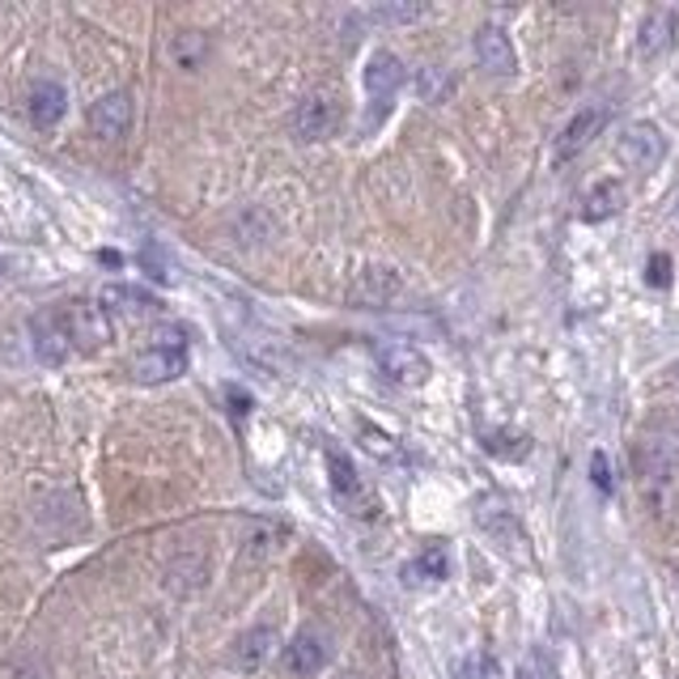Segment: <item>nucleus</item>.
Here are the masks:
<instances>
[{
  "label": "nucleus",
  "mask_w": 679,
  "mask_h": 679,
  "mask_svg": "<svg viewBox=\"0 0 679 679\" xmlns=\"http://www.w3.org/2000/svg\"><path fill=\"white\" fill-rule=\"evenodd\" d=\"M188 370V344H183V331H166L153 349L132 361V379L153 386V382H170Z\"/></svg>",
  "instance_id": "f257e3e1"
},
{
  "label": "nucleus",
  "mask_w": 679,
  "mask_h": 679,
  "mask_svg": "<svg viewBox=\"0 0 679 679\" xmlns=\"http://www.w3.org/2000/svg\"><path fill=\"white\" fill-rule=\"evenodd\" d=\"M60 315H64V327H68L73 349L94 353V349H103L110 340V323H107V310H103V306H94V301H64Z\"/></svg>",
  "instance_id": "f03ea898"
},
{
  "label": "nucleus",
  "mask_w": 679,
  "mask_h": 679,
  "mask_svg": "<svg viewBox=\"0 0 679 679\" xmlns=\"http://www.w3.org/2000/svg\"><path fill=\"white\" fill-rule=\"evenodd\" d=\"M340 124H344V110L331 94H306L294 107V132L301 140H327L340 132Z\"/></svg>",
  "instance_id": "7ed1b4c3"
},
{
  "label": "nucleus",
  "mask_w": 679,
  "mask_h": 679,
  "mask_svg": "<svg viewBox=\"0 0 679 679\" xmlns=\"http://www.w3.org/2000/svg\"><path fill=\"white\" fill-rule=\"evenodd\" d=\"M327 480H331L336 501H340L349 514H370V510H374V497H370V489L361 485L353 459H349L344 450H327Z\"/></svg>",
  "instance_id": "20e7f679"
},
{
  "label": "nucleus",
  "mask_w": 679,
  "mask_h": 679,
  "mask_svg": "<svg viewBox=\"0 0 679 679\" xmlns=\"http://www.w3.org/2000/svg\"><path fill=\"white\" fill-rule=\"evenodd\" d=\"M374 357H379V370L386 379L395 382V386H421V382H429V357L421 353V349H412V344H374Z\"/></svg>",
  "instance_id": "39448f33"
},
{
  "label": "nucleus",
  "mask_w": 679,
  "mask_h": 679,
  "mask_svg": "<svg viewBox=\"0 0 679 679\" xmlns=\"http://www.w3.org/2000/svg\"><path fill=\"white\" fill-rule=\"evenodd\" d=\"M407 73H404V60L395 52H374L370 55V64H365V94H370V103H374V110H386L391 103H395V94L404 89Z\"/></svg>",
  "instance_id": "423d86ee"
},
{
  "label": "nucleus",
  "mask_w": 679,
  "mask_h": 679,
  "mask_svg": "<svg viewBox=\"0 0 679 679\" xmlns=\"http://www.w3.org/2000/svg\"><path fill=\"white\" fill-rule=\"evenodd\" d=\"M616 158L633 166V170H654L667 158V140H662V132L654 124H628L620 140H616Z\"/></svg>",
  "instance_id": "0eeeda50"
},
{
  "label": "nucleus",
  "mask_w": 679,
  "mask_h": 679,
  "mask_svg": "<svg viewBox=\"0 0 679 679\" xmlns=\"http://www.w3.org/2000/svg\"><path fill=\"white\" fill-rule=\"evenodd\" d=\"M30 336H34L39 361H47V365H60V361H68V353H73V340H68V327H64L60 306L55 310H39L30 319Z\"/></svg>",
  "instance_id": "6e6552de"
},
{
  "label": "nucleus",
  "mask_w": 679,
  "mask_h": 679,
  "mask_svg": "<svg viewBox=\"0 0 679 679\" xmlns=\"http://www.w3.org/2000/svg\"><path fill=\"white\" fill-rule=\"evenodd\" d=\"M476 60H480V68L492 73V77H514L518 73L514 43H510V34H506L501 26L476 30Z\"/></svg>",
  "instance_id": "1a4fd4ad"
},
{
  "label": "nucleus",
  "mask_w": 679,
  "mask_h": 679,
  "mask_svg": "<svg viewBox=\"0 0 679 679\" xmlns=\"http://www.w3.org/2000/svg\"><path fill=\"white\" fill-rule=\"evenodd\" d=\"M404 294V280H400V272L395 268H382V264H374V268H365L361 276H357L353 285V301L357 306H370V310H382V306H391V301Z\"/></svg>",
  "instance_id": "9d476101"
},
{
  "label": "nucleus",
  "mask_w": 679,
  "mask_h": 679,
  "mask_svg": "<svg viewBox=\"0 0 679 679\" xmlns=\"http://www.w3.org/2000/svg\"><path fill=\"white\" fill-rule=\"evenodd\" d=\"M89 128H94V136H103V140H119V136L132 128V98L124 89L103 94L89 107Z\"/></svg>",
  "instance_id": "9b49d317"
},
{
  "label": "nucleus",
  "mask_w": 679,
  "mask_h": 679,
  "mask_svg": "<svg viewBox=\"0 0 679 679\" xmlns=\"http://www.w3.org/2000/svg\"><path fill=\"white\" fill-rule=\"evenodd\" d=\"M327 654H331V646H327L323 633H315V628H306V633H298L289 646H285V667L294 671V676H319L327 667Z\"/></svg>",
  "instance_id": "f8f14e48"
},
{
  "label": "nucleus",
  "mask_w": 679,
  "mask_h": 679,
  "mask_svg": "<svg viewBox=\"0 0 679 679\" xmlns=\"http://www.w3.org/2000/svg\"><path fill=\"white\" fill-rule=\"evenodd\" d=\"M607 128V107H586L577 110L570 124H565V132L556 140V158H573V153H582L598 132Z\"/></svg>",
  "instance_id": "ddd939ff"
},
{
  "label": "nucleus",
  "mask_w": 679,
  "mask_h": 679,
  "mask_svg": "<svg viewBox=\"0 0 679 679\" xmlns=\"http://www.w3.org/2000/svg\"><path fill=\"white\" fill-rule=\"evenodd\" d=\"M676 13L671 9H654L650 18L641 22L637 30V55L641 60H658V55L671 52V43H676Z\"/></svg>",
  "instance_id": "4468645a"
},
{
  "label": "nucleus",
  "mask_w": 679,
  "mask_h": 679,
  "mask_svg": "<svg viewBox=\"0 0 679 679\" xmlns=\"http://www.w3.org/2000/svg\"><path fill=\"white\" fill-rule=\"evenodd\" d=\"M68 110V89L60 82H39L30 89V124L34 128H55Z\"/></svg>",
  "instance_id": "2eb2a0df"
},
{
  "label": "nucleus",
  "mask_w": 679,
  "mask_h": 679,
  "mask_svg": "<svg viewBox=\"0 0 679 679\" xmlns=\"http://www.w3.org/2000/svg\"><path fill=\"white\" fill-rule=\"evenodd\" d=\"M272 650H276V628H268V625L246 628L243 637L234 641V667H238V671H259V667L272 658Z\"/></svg>",
  "instance_id": "dca6fc26"
},
{
  "label": "nucleus",
  "mask_w": 679,
  "mask_h": 679,
  "mask_svg": "<svg viewBox=\"0 0 679 679\" xmlns=\"http://www.w3.org/2000/svg\"><path fill=\"white\" fill-rule=\"evenodd\" d=\"M620 209H625V188H620L616 179H607V183H598V188L586 195L582 218L586 221H607V218H616Z\"/></svg>",
  "instance_id": "f3484780"
},
{
  "label": "nucleus",
  "mask_w": 679,
  "mask_h": 679,
  "mask_svg": "<svg viewBox=\"0 0 679 679\" xmlns=\"http://www.w3.org/2000/svg\"><path fill=\"white\" fill-rule=\"evenodd\" d=\"M204 55H209V39L200 34V30H179L174 39H170V60L179 64V68H200L204 64Z\"/></svg>",
  "instance_id": "a211bd4d"
},
{
  "label": "nucleus",
  "mask_w": 679,
  "mask_h": 679,
  "mask_svg": "<svg viewBox=\"0 0 679 679\" xmlns=\"http://www.w3.org/2000/svg\"><path fill=\"white\" fill-rule=\"evenodd\" d=\"M446 573H450V556H446V548H437L434 543V548H425V552L407 565L404 577L407 582H442Z\"/></svg>",
  "instance_id": "6ab92c4d"
},
{
  "label": "nucleus",
  "mask_w": 679,
  "mask_h": 679,
  "mask_svg": "<svg viewBox=\"0 0 679 679\" xmlns=\"http://www.w3.org/2000/svg\"><path fill=\"white\" fill-rule=\"evenodd\" d=\"M103 306L124 310V315H153L158 310V301L149 298V294H140V289H132V285H110L107 294H103Z\"/></svg>",
  "instance_id": "aec40b11"
},
{
  "label": "nucleus",
  "mask_w": 679,
  "mask_h": 679,
  "mask_svg": "<svg viewBox=\"0 0 679 679\" xmlns=\"http://www.w3.org/2000/svg\"><path fill=\"white\" fill-rule=\"evenodd\" d=\"M416 94H421V103H442L450 94V73L446 68H425L416 77Z\"/></svg>",
  "instance_id": "412c9836"
},
{
  "label": "nucleus",
  "mask_w": 679,
  "mask_h": 679,
  "mask_svg": "<svg viewBox=\"0 0 679 679\" xmlns=\"http://www.w3.org/2000/svg\"><path fill=\"white\" fill-rule=\"evenodd\" d=\"M429 9L425 4H382L379 13V22H386V26H404V22H416V18H425Z\"/></svg>",
  "instance_id": "4be33fe9"
},
{
  "label": "nucleus",
  "mask_w": 679,
  "mask_h": 679,
  "mask_svg": "<svg viewBox=\"0 0 679 679\" xmlns=\"http://www.w3.org/2000/svg\"><path fill=\"white\" fill-rule=\"evenodd\" d=\"M646 280H650L654 289H667L671 285V255H650V264H646Z\"/></svg>",
  "instance_id": "5701e85b"
},
{
  "label": "nucleus",
  "mask_w": 679,
  "mask_h": 679,
  "mask_svg": "<svg viewBox=\"0 0 679 679\" xmlns=\"http://www.w3.org/2000/svg\"><path fill=\"white\" fill-rule=\"evenodd\" d=\"M591 480H595V489L612 492V471H607V455L603 450L591 455Z\"/></svg>",
  "instance_id": "b1692460"
},
{
  "label": "nucleus",
  "mask_w": 679,
  "mask_h": 679,
  "mask_svg": "<svg viewBox=\"0 0 679 679\" xmlns=\"http://www.w3.org/2000/svg\"><path fill=\"white\" fill-rule=\"evenodd\" d=\"M361 434L370 437V442H365V446H370V450H374V455H379V459H400V450H395V446H386V437L379 434V429H370V425H365V429H361Z\"/></svg>",
  "instance_id": "393cba45"
}]
</instances>
